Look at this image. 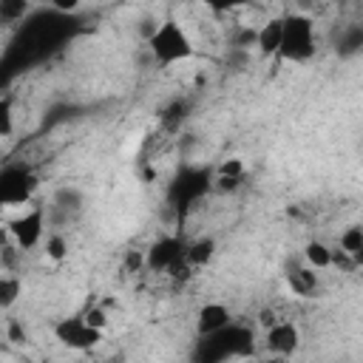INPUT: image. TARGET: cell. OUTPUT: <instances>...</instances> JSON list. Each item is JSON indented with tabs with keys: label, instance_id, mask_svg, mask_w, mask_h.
Here are the masks:
<instances>
[{
	"label": "cell",
	"instance_id": "1",
	"mask_svg": "<svg viewBox=\"0 0 363 363\" xmlns=\"http://www.w3.org/2000/svg\"><path fill=\"white\" fill-rule=\"evenodd\" d=\"M147 51H150L153 62L173 65L179 60L193 57V43H190L187 31L176 20H162L156 26V31L147 37Z\"/></svg>",
	"mask_w": 363,
	"mask_h": 363
},
{
	"label": "cell",
	"instance_id": "2",
	"mask_svg": "<svg viewBox=\"0 0 363 363\" xmlns=\"http://www.w3.org/2000/svg\"><path fill=\"white\" fill-rule=\"evenodd\" d=\"M312 54H315V23H312V17L286 14L278 57L286 60V62H306Z\"/></svg>",
	"mask_w": 363,
	"mask_h": 363
},
{
	"label": "cell",
	"instance_id": "3",
	"mask_svg": "<svg viewBox=\"0 0 363 363\" xmlns=\"http://www.w3.org/2000/svg\"><path fill=\"white\" fill-rule=\"evenodd\" d=\"M252 332L235 323H227L224 329L213 332V335H201V349L196 352V357L201 360H224V357H235V354H247Z\"/></svg>",
	"mask_w": 363,
	"mask_h": 363
},
{
	"label": "cell",
	"instance_id": "4",
	"mask_svg": "<svg viewBox=\"0 0 363 363\" xmlns=\"http://www.w3.org/2000/svg\"><path fill=\"white\" fill-rule=\"evenodd\" d=\"M34 187H37V176L26 164H9V167H3V173H0V201L6 207L26 204L31 199Z\"/></svg>",
	"mask_w": 363,
	"mask_h": 363
},
{
	"label": "cell",
	"instance_id": "5",
	"mask_svg": "<svg viewBox=\"0 0 363 363\" xmlns=\"http://www.w3.org/2000/svg\"><path fill=\"white\" fill-rule=\"evenodd\" d=\"M54 335L62 346L68 349H91L102 340V329L85 323V318H62L57 326H54Z\"/></svg>",
	"mask_w": 363,
	"mask_h": 363
},
{
	"label": "cell",
	"instance_id": "6",
	"mask_svg": "<svg viewBox=\"0 0 363 363\" xmlns=\"http://www.w3.org/2000/svg\"><path fill=\"white\" fill-rule=\"evenodd\" d=\"M43 227H45V213H43V207H31V210H26V213H20L17 218L9 221V235L17 241L20 250H31V247L40 244Z\"/></svg>",
	"mask_w": 363,
	"mask_h": 363
},
{
	"label": "cell",
	"instance_id": "7",
	"mask_svg": "<svg viewBox=\"0 0 363 363\" xmlns=\"http://www.w3.org/2000/svg\"><path fill=\"white\" fill-rule=\"evenodd\" d=\"M184 252H187V247L182 244V238H176V235H162V238H156V241L150 244V250H147V269L164 272V269L176 267L179 261H184Z\"/></svg>",
	"mask_w": 363,
	"mask_h": 363
},
{
	"label": "cell",
	"instance_id": "8",
	"mask_svg": "<svg viewBox=\"0 0 363 363\" xmlns=\"http://www.w3.org/2000/svg\"><path fill=\"white\" fill-rule=\"evenodd\" d=\"M207 190V173H201V170H184L182 176H179V182H176V187H173V201H176V207H187L193 199H199L201 193Z\"/></svg>",
	"mask_w": 363,
	"mask_h": 363
},
{
	"label": "cell",
	"instance_id": "9",
	"mask_svg": "<svg viewBox=\"0 0 363 363\" xmlns=\"http://www.w3.org/2000/svg\"><path fill=\"white\" fill-rule=\"evenodd\" d=\"M298 340H301V332H298L295 323H281L278 320L275 326L267 329V349L272 354H281V357L292 354L298 349Z\"/></svg>",
	"mask_w": 363,
	"mask_h": 363
},
{
	"label": "cell",
	"instance_id": "10",
	"mask_svg": "<svg viewBox=\"0 0 363 363\" xmlns=\"http://www.w3.org/2000/svg\"><path fill=\"white\" fill-rule=\"evenodd\" d=\"M227 323H233V318H230V309L224 303H204L199 309V318H196L199 335H213V332L224 329Z\"/></svg>",
	"mask_w": 363,
	"mask_h": 363
},
{
	"label": "cell",
	"instance_id": "11",
	"mask_svg": "<svg viewBox=\"0 0 363 363\" xmlns=\"http://www.w3.org/2000/svg\"><path fill=\"white\" fill-rule=\"evenodd\" d=\"M335 54L340 60H352V57L363 54V26L360 23L340 28V34L335 37Z\"/></svg>",
	"mask_w": 363,
	"mask_h": 363
},
{
	"label": "cell",
	"instance_id": "12",
	"mask_svg": "<svg viewBox=\"0 0 363 363\" xmlns=\"http://www.w3.org/2000/svg\"><path fill=\"white\" fill-rule=\"evenodd\" d=\"M284 37V17H272L258 28V48L261 54H278Z\"/></svg>",
	"mask_w": 363,
	"mask_h": 363
},
{
	"label": "cell",
	"instance_id": "13",
	"mask_svg": "<svg viewBox=\"0 0 363 363\" xmlns=\"http://www.w3.org/2000/svg\"><path fill=\"white\" fill-rule=\"evenodd\" d=\"M286 284L295 295L301 298H309L315 289H318V275H315V267H295L286 272Z\"/></svg>",
	"mask_w": 363,
	"mask_h": 363
},
{
	"label": "cell",
	"instance_id": "14",
	"mask_svg": "<svg viewBox=\"0 0 363 363\" xmlns=\"http://www.w3.org/2000/svg\"><path fill=\"white\" fill-rule=\"evenodd\" d=\"M213 255H216V241L213 238H199L184 252V258H187L190 267H204V264H210Z\"/></svg>",
	"mask_w": 363,
	"mask_h": 363
},
{
	"label": "cell",
	"instance_id": "15",
	"mask_svg": "<svg viewBox=\"0 0 363 363\" xmlns=\"http://www.w3.org/2000/svg\"><path fill=\"white\" fill-rule=\"evenodd\" d=\"M20 292H23V284H20V278L17 275H11V272H6L3 278H0V309H11L14 306V301L20 298Z\"/></svg>",
	"mask_w": 363,
	"mask_h": 363
},
{
	"label": "cell",
	"instance_id": "16",
	"mask_svg": "<svg viewBox=\"0 0 363 363\" xmlns=\"http://www.w3.org/2000/svg\"><path fill=\"white\" fill-rule=\"evenodd\" d=\"M303 255H306V264L315 267V269L332 267V250H329L323 241H309L306 250H303Z\"/></svg>",
	"mask_w": 363,
	"mask_h": 363
},
{
	"label": "cell",
	"instance_id": "17",
	"mask_svg": "<svg viewBox=\"0 0 363 363\" xmlns=\"http://www.w3.org/2000/svg\"><path fill=\"white\" fill-rule=\"evenodd\" d=\"M187 102H182V99H176L173 105H167L164 111H162V125L167 128V130H176L179 125H182V119L187 116Z\"/></svg>",
	"mask_w": 363,
	"mask_h": 363
},
{
	"label": "cell",
	"instance_id": "18",
	"mask_svg": "<svg viewBox=\"0 0 363 363\" xmlns=\"http://www.w3.org/2000/svg\"><path fill=\"white\" fill-rule=\"evenodd\" d=\"M54 204H60V207L68 210V213H77V210L82 207V193H79L77 187H60V190L54 193Z\"/></svg>",
	"mask_w": 363,
	"mask_h": 363
},
{
	"label": "cell",
	"instance_id": "19",
	"mask_svg": "<svg viewBox=\"0 0 363 363\" xmlns=\"http://www.w3.org/2000/svg\"><path fill=\"white\" fill-rule=\"evenodd\" d=\"M360 247H363V227H360V224L346 227V230L340 233V250H346V252L352 255V252L360 250Z\"/></svg>",
	"mask_w": 363,
	"mask_h": 363
},
{
	"label": "cell",
	"instance_id": "20",
	"mask_svg": "<svg viewBox=\"0 0 363 363\" xmlns=\"http://www.w3.org/2000/svg\"><path fill=\"white\" fill-rule=\"evenodd\" d=\"M26 11H28V0H0V17L6 23L20 20Z\"/></svg>",
	"mask_w": 363,
	"mask_h": 363
},
{
	"label": "cell",
	"instance_id": "21",
	"mask_svg": "<svg viewBox=\"0 0 363 363\" xmlns=\"http://www.w3.org/2000/svg\"><path fill=\"white\" fill-rule=\"evenodd\" d=\"M45 255H48L51 261H62V258L68 255V241H65L60 233L48 235V238H45Z\"/></svg>",
	"mask_w": 363,
	"mask_h": 363
},
{
	"label": "cell",
	"instance_id": "22",
	"mask_svg": "<svg viewBox=\"0 0 363 363\" xmlns=\"http://www.w3.org/2000/svg\"><path fill=\"white\" fill-rule=\"evenodd\" d=\"M250 45H258V31L250 28V26H241V28L233 34L230 48H247V51H250Z\"/></svg>",
	"mask_w": 363,
	"mask_h": 363
},
{
	"label": "cell",
	"instance_id": "23",
	"mask_svg": "<svg viewBox=\"0 0 363 363\" xmlns=\"http://www.w3.org/2000/svg\"><path fill=\"white\" fill-rule=\"evenodd\" d=\"M142 267H147V252L128 250V252H125V272H139Z\"/></svg>",
	"mask_w": 363,
	"mask_h": 363
},
{
	"label": "cell",
	"instance_id": "24",
	"mask_svg": "<svg viewBox=\"0 0 363 363\" xmlns=\"http://www.w3.org/2000/svg\"><path fill=\"white\" fill-rule=\"evenodd\" d=\"M0 133L11 136V99L9 96L0 99Z\"/></svg>",
	"mask_w": 363,
	"mask_h": 363
},
{
	"label": "cell",
	"instance_id": "25",
	"mask_svg": "<svg viewBox=\"0 0 363 363\" xmlns=\"http://www.w3.org/2000/svg\"><path fill=\"white\" fill-rule=\"evenodd\" d=\"M82 318H85V323H91V326H96V329H105V326H108V315H105L102 306H91L88 312H82Z\"/></svg>",
	"mask_w": 363,
	"mask_h": 363
},
{
	"label": "cell",
	"instance_id": "26",
	"mask_svg": "<svg viewBox=\"0 0 363 363\" xmlns=\"http://www.w3.org/2000/svg\"><path fill=\"white\" fill-rule=\"evenodd\" d=\"M250 62V51L247 48H230L227 51V65H233L235 71H241Z\"/></svg>",
	"mask_w": 363,
	"mask_h": 363
},
{
	"label": "cell",
	"instance_id": "27",
	"mask_svg": "<svg viewBox=\"0 0 363 363\" xmlns=\"http://www.w3.org/2000/svg\"><path fill=\"white\" fill-rule=\"evenodd\" d=\"M332 267H337V269H346V272L357 269V267H354V261H352V255H349L346 250H337V252H332Z\"/></svg>",
	"mask_w": 363,
	"mask_h": 363
},
{
	"label": "cell",
	"instance_id": "28",
	"mask_svg": "<svg viewBox=\"0 0 363 363\" xmlns=\"http://www.w3.org/2000/svg\"><path fill=\"white\" fill-rule=\"evenodd\" d=\"M218 176H244V162L241 159H227L218 167Z\"/></svg>",
	"mask_w": 363,
	"mask_h": 363
},
{
	"label": "cell",
	"instance_id": "29",
	"mask_svg": "<svg viewBox=\"0 0 363 363\" xmlns=\"http://www.w3.org/2000/svg\"><path fill=\"white\" fill-rule=\"evenodd\" d=\"M201 3L210 6L213 11H230V9H238V6H244L250 0H201Z\"/></svg>",
	"mask_w": 363,
	"mask_h": 363
},
{
	"label": "cell",
	"instance_id": "30",
	"mask_svg": "<svg viewBox=\"0 0 363 363\" xmlns=\"http://www.w3.org/2000/svg\"><path fill=\"white\" fill-rule=\"evenodd\" d=\"M48 3H51V9H57V11H62V14H71V11L79 9L82 0H48Z\"/></svg>",
	"mask_w": 363,
	"mask_h": 363
},
{
	"label": "cell",
	"instance_id": "31",
	"mask_svg": "<svg viewBox=\"0 0 363 363\" xmlns=\"http://www.w3.org/2000/svg\"><path fill=\"white\" fill-rule=\"evenodd\" d=\"M9 340H11V343H23V340H26V329H23L17 320L9 323Z\"/></svg>",
	"mask_w": 363,
	"mask_h": 363
},
{
	"label": "cell",
	"instance_id": "32",
	"mask_svg": "<svg viewBox=\"0 0 363 363\" xmlns=\"http://www.w3.org/2000/svg\"><path fill=\"white\" fill-rule=\"evenodd\" d=\"M258 323H261L264 329L275 326V323H278V315H275V309H261V315H258Z\"/></svg>",
	"mask_w": 363,
	"mask_h": 363
},
{
	"label": "cell",
	"instance_id": "33",
	"mask_svg": "<svg viewBox=\"0 0 363 363\" xmlns=\"http://www.w3.org/2000/svg\"><path fill=\"white\" fill-rule=\"evenodd\" d=\"M241 179H244V176H218V187H221V190H235V187L241 184Z\"/></svg>",
	"mask_w": 363,
	"mask_h": 363
},
{
	"label": "cell",
	"instance_id": "34",
	"mask_svg": "<svg viewBox=\"0 0 363 363\" xmlns=\"http://www.w3.org/2000/svg\"><path fill=\"white\" fill-rule=\"evenodd\" d=\"M11 267H14V247L6 244L3 247V269H11Z\"/></svg>",
	"mask_w": 363,
	"mask_h": 363
},
{
	"label": "cell",
	"instance_id": "35",
	"mask_svg": "<svg viewBox=\"0 0 363 363\" xmlns=\"http://www.w3.org/2000/svg\"><path fill=\"white\" fill-rule=\"evenodd\" d=\"M352 261H354V267H363V247L352 252Z\"/></svg>",
	"mask_w": 363,
	"mask_h": 363
}]
</instances>
